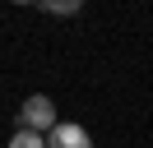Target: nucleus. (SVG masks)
<instances>
[{"label": "nucleus", "instance_id": "f03ea898", "mask_svg": "<svg viewBox=\"0 0 153 148\" xmlns=\"http://www.w3.org/2000/svg\"><path fill=\"white\" fill-rule=\"evenodd\" d=\"M47 148H93V139H88V130H84V125L60 120V125L47 134Z\"/></svg>", "mask_w": 153, "mask_h": 148}, {"label": "nucleus", "instance_id": "20e7f679", "mask_svg": "<svg viewBox=\"0 0 153 148\" xmlns=\"http://www.w3.org/2000/svg\"><path fill=\"white\" fill-rule=\"evenodd\" d=\"M47 14H79V0H42Z\"/></svg>", "mask_w": 153, "mask_h": 148}, {"label": "nucleus", "instance_id": "f257e3e1", "mask_svg": "<svg viewBox=\"0 0 153 148\" xmlns=\"http://www.w3.org/2000/svg\"><path fill=\"white\" fill-rule=\"evenodd\" d=\"M19 120H23V130H33V134H51V130L60 125V120H56V107H51L47 92H33V97L23 102Z\"/></svg>", "mask_w": 153, "mask_h": 148}, {"label": "nucleus", "instance_id": "7ed1b4c3", "mask_svg": "<svg viewBox=\"0 0 153 148\" xmlns=\"http://www.w3.org/2000/svg\"><path fill=\"white\" fill-rule=\"evenodd\" d=\"M10 148H47V139H42V134H33V130H19V134L10 139Z\"/></svg>", "mask_w": 153, "mask_h": 148}]
</instances>
